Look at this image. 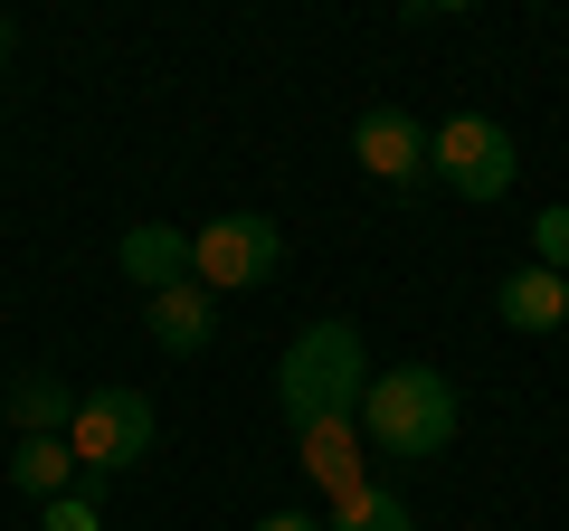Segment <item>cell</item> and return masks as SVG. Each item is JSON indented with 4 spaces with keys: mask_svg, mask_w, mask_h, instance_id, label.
<instances>
[{
    "mask_svg": "<svg viewBox=\"0 0 569 531\" xmlns=\"http://www.w3.org/2000/svg\"><path fill=\"white\" fill-rule=\"evenodd\" d=\"M370 380H380V370H370V351H361L351 323H305L284 342V361H276V409H284V428L305 437V428H323V418H361Z\"/></svg>",
    "mask_w": 569,
    "mask_h": 531,
    "instance_id": "6da1fadb",
    "label": "cell"
},
{
    "mask_svg": "<svg viewBox=\"0 0 569 531\" xmlns=\"http://www.w3.org/2000/svg\"><path fill=\"white\" fill-rule=\"evenodd\" d=\"M456 380L447 370H427V361H399V370H380V380L361 389V437H370V455H447L456 447Z\"/></svg>",
    "mask_w": 569,
    "mask_h": 531,
    "instance_id": "7a4b0ae2",
    "label": "cell"
},
{
    "mask_svg": "<svg viewBox=\"0 0 569 531\" xmlns=\"http://www.w3.org/2000/svg\"><path fill=\"white\" fill-rule=\"evenodd\" d=\"M276 266H284V228L257 219V209H228V219L190 228V275H200L209 294H247V285H266Z\"/></svg>",
    "mask_w": 569,
    "mask_h": 531,
    "instance_id": "3957f363",
    "label": "cell"
},
{
    "mask_svg": "<svg viewBox=\"0 0 569 531\" xmlns=\"http://www.w3.org/2000/svg\"><path fill=\"white\" fill-rule=\"evenodd\" d=\"M512 171H522V152H512V133L493 114H456V123H437V143H427V181H447L456 200H503Z\"/></svg>",
    "mask_w": 569,
    "mask_h": 531,
    "instance_id": "277c9868",
    "label": "cell"
},
{
    "mask_svg": "<svg viewBox=\"0 0 569 531\" xmlns=\"http://www.w3.org/2000/svg\"><path fill=\"white\" fill-rule=\"evenodd\" d=\"M152 399L142 389H96L77 409V428H67V447H77V465H86V484H104V474H123V465H142L152 455Z\"/></svg>",
    "mask_w": 569,
    "mask_h": 531,
    "instance_id": "5b68a950",
    "label": "cell"
},
{
    "mask_svg": "<svg viewBox=\"0 0 569 531\" xmlns=\"http://www.w3.org/2000/svg\"><path fill=\"white\" fill-rule=\"evenodd\" d=\"M427 143H437V133H427L418 114H399V104H370V114L351 123V162H361L370 181H399V190L427 181Z\"/></svg>",
    "mask_w": 569,
    "mask_h": 531,
    "instance_id": "8992f818",
    "label": "cell"
},
{
    "mask_svg": "<svg viewBox=\"0 0 569 531\" xmlns=\"http://www.w3.org/2000/svg\"><path fill=\"white\" fill-rule=\"evenodd\" d=\"M295 447H305L295 465H305L313 484H323V503H332V512L370 493V474H361V447H370V437H361V418H323V428H305Z\"/></svg>",
    "mask_w": 569,
    "mask_h": 531,
    "instance_id": "52a82bcc",
    "label": "cell"
},
{
    "mask_svg": "<svg viewBox=\"0 0 569 531\" xmlns=\"http://www.w3.org/2000/svg\"><path fill=\"white\" fill-rule=\"evenodd\" d=\"M142 332H152L171 361H190V351L219 342V294L190 275V285H171V294H152V304H142Z\"/></svg>",
    "mask_w": 569,
    "mask_h": 531,
    "instance_id": "ba28073f",
    "label": "cell"
},
{
    "mask_svg": "<svg viewBox=\"0 0 569 531\" xmlns=\"http://www.w3.org/2000/svg\"><path fill=\"white\" fill-rule=\"evenodd\" d=\"M493 313H503L512 332H560L569 323V275H550V266H512L503 285H493Z\"/></svg>",
    "mask_w": 569,
    "mask_h": 531,
    "instance_id": "9c48e42d",
    "label": "cell"
},
{
    "mask_svg": "<svg viewBox=\"0 0 569 531\" xmlns=\"http://www.w3.org/2000/svg\"><path fill=\"white\" fill-rule=\"evenodd\" d=\"M114 266L133 275L142 294H171V285H190V228H123Z\"/></svg>",
    "mask_w": 569,
    "mask_h": 531,
    "instance_id": "30bf717a",
    "label": "cell"
},
{
    "mask_svg": "<svg viewBox=\"0 0 569 531\" xmlns=\"http://www.w3.org/2000/svg\"><path fill=\"white\" fill-rule=\"evenodd\" d=\"M77 409H86V399L67 380H48V370L10 380V428H20V437H67V428H77Z\"/></svg>",
    "mask_w": 569,
    "mask_h": 531,
    "instance_id": "8fae6325",
    "label": "cell"
},
{
    "mask_svg": "<svg viewBox=\"0 0 569 531\" xmlns=\"http://www.w3.org/2000/svg\"><path fill=\"white\" fill-rule=\"evenodd\" d=\"M77 447L67 437H20V455H10V484L29 493V503H58V493H77Z\"/></svg>",
    "mask_w": 569,
    "mask_h": 531,
    "instance_id": "7c38bea8",
    "label": "cell"
},
{
    "mask_svg": "<svg viewBox=\"0 0 569 531\" xmlns=\"http://www.w3.org/2000/svg\"><path fill=\"white\" fill-rule=\"evenodd\" d=\"M332 531H418V522H408V503H399V493H380V484H370L361 503H342V512H332Z\"/></svg>",
    "mask_w": 569,
    "mask_h": 531,
    "instance_id": "4fadbf2b",
    "label": "cell"
},
{
    "mask_svg": "<svg viewBox=\"0 0 569 531\" xmlns=\"http://www.w3.org/2000/svg\"><path fill=\"white\" fill-rule=\"evenodd\" d=\"M531 266L569 275V209H541V219H531Z\"/></svg>",
    "mask_w": 569,
    "mask_h": 531,
    "instance_id": "5bb4252c",
    "label": "cell"
},
{
    "mask_svg": "<svg viewBox=\"0 0 569 531\" xmlns=\"http://www.w3.org/2000/svg\"><path fill=\"white\" fill-rule=\"evenodd\" d=\"M39 531H104L96 522V493H58V503H39Z\"/></svg>",
    "mask_w": 569,
    "mask_h": 531,
    "instance_id": "9a60e30c",
    "label": "cell"
},
{
    "mask_svg": "<svg viewBox=\"0 0 569 531\" xmlns=\"http://www.w3.org/2000/svg\"><path fill=\"white\" fill-rule=\"evenodd\" d=\"M257 531H332V522H313V512H266Z\"/></svg>",
    "mask_w": 569,
    "mask_h": 531,
    "instance_id": "2e32d148",
    "label": "cell"
},
{
    "mask_svg": "<svg viewBox=\"0 0 569 531\" xmlns=\"http://www.w3.org/2000/svg\"><path fill=\"white\" fill-rule=\"evenodd\" d=\"M0 67H10V20H0Z\"/></svg>",
    "mask_w": 569,
    "mask_h": 531,
    "instance_id": "e0dca14e",
    "label": "cell"
}]
</instances>
